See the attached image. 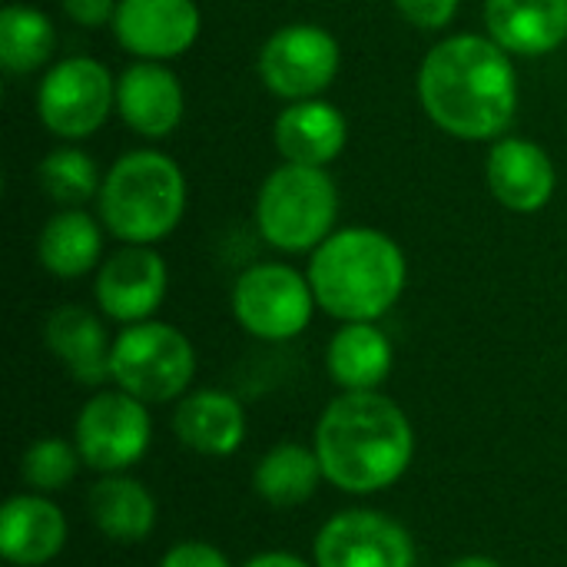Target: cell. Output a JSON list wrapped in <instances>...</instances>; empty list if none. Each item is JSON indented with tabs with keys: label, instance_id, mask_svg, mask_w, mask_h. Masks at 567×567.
<instances>
[{
	"label": "cell",
	"instance_id": "obj_1",
	"mask_svg": "<svg viewBox=\"0 0 567 567\" xmlns=\"http://www.w3.org/2000/svg\"><path fill=\"white\" fill-rule=\"evenodd\" d=\"M425 116L465 143L508 136L518 113V73L512 53L492 37L452 33L439 40L415 76Z\"/></svg>",
	"mask_w": 567,
	"mask_h": 567
},
{
	"label": "cell",
	"instance_id": "obj_2",
	"mask_svg": "<svg viewBox=\"0 0 567 567\" xmlns=\"http://www.w3.org/2000/svg\"><path fill=\"white\" fill-rule=\"evenodd\" d=\"M326 478L349 495L395 485L415 455V432L399 402L382 392H342L316 425Z\"/></svg>",
	"mask_w": 567,
	"mask_h": 567
},
{
	"label": "cell",
	"instance_id": "obj_3",
	"mask_svg": "<svg viewBox=\"0 0 567 567\" xmlns=\"http://www.w3.org/2000/svg\"><path fill=\"white\" fill-rule=\"evenodd\" d=\"M309 282L322 312L339 322H379L405 292L402 246L372 226L336 229L309 259Z\"/></svg>",
	"mask_w": 567,
	"mask_h": 567
},
{
	"label": "cell",
	"instance_id": "obj_4",
	"mask_svg": "<svg viewBox=\"0 0 567 567\" xmlns=\"http://www.w3.org/2000/svg\"><path fill=\"white\" fill-rule=\"evenodd\" d=\"M189 189L179 163L159 150H130L103 176L100 223L123 246H156L186 216Z\"/></svg>",
	"mask_w": 567,
	"mask_h": 567
},
{
	"label": "cell",
	"instance_id": "obj_5",
	"mask_svg": "<svg viewBox=\"0 0 567 567\" xmlns=\"http://www.w3.org/2000/svg\"><path fill=\"white\" fill-rule=\"evenodd\" d=\"M339 216V189L329 169L282 163L256 193L259 236L279 252H316Z\"/></svg>",
	"mask_w": 567,
	"mask_h": 567
},
{
	"label": "cell",
	"instance_id": "obj_6",
	"mask_svg": "<svg viewBox=\"0 0 567 567\" xmlns=\"http://www.w3.org/2000/svg\"><path fill=\"white\" fill-rule=\"evenodd\" d=\"M196 375L193 342L169 322H136L113 339L110 379L140 402H173Z\"/></svg>",
	"mask_w": 567,
	"mask_h": 567
},
{
	"label": "cell",
	"instance_id": "obj_7",
	"mask_svg": "<svg viewBox=\"0 0 567 567\" xmlns=\"http://www.w3.org/2000/svg\"><path fill=\"white\" fill-rule=\"evenodd\" d=\"M113 110L116 80L96 56H63L37 86V116L43 130L63 143L90 140Z\"/></svg>",
	"mask_w": 567,
	"mask_h": 567
},
{
	"label": "cell",
	"instance_id": "obj_8",
	"mask_svg": "<svg viewBox=\"0 0 567 567\" xmlns=\"http://www.w3.org/2000/svg\"><path fill=\"white\" fill-rule=\"evenodd\" d=\"M316 306L309 276L286 262H256L233 286L236 322L262 342H289L302 336Z\"/></svg>",
	"mask_w": 567,
	"mask_h": 567
},
{
	"label": "cell",
	"instance_id": "obj_9",
	"mask_svg": "<svg viewBox=\"0 0 567 567\" xmlns=\"http://www.w3.org/2000/svg\"><path fill=\"white\" fill-rule=\"evenodd\" d=\"M339 66L342 47L319 23H286L272 30L256 60L262 86L286 103L322 96L336 83Z\"/></svg>",
	"mask_w": 567,
	"mask_h": 567
},
{
	"label": "cell",
	"instance_id": "obj_10",
	"mask_svg": "<svg viewBox=\"0 0 567 567\" xmlns=\"http://www.w3.org/2000/svg\"><path fill=\"white\" fill-rule=\"evenodd\" d=\"M73 435L83 465L103 475H120L146 455L153 422L146 402L133 399L123 389H110V392H96L83 405Z\"/></svg>",
	"mask_w": 567,
	"mask_h": 567
},
{
	"label": "cell",
	"instance_id": "obj_11",
	"mask_svg": "<svg viewBox=\"0 0 567 567\" xmlns=\"http://www.w3.org/2000/svg\"><path fill=\"white\" fill-rule=\"evenodd\" d=\"M316 567H415V545L382 512H342L316 535Z\"/></svg>",
	"mask_w": 567,
	"mask_h": 567
},
{
	"label": "cell",
	"instance_id": "obj_12",
	"mask_svg": "<svg viewBox=\"0 0 567 567\" xmlns=\"http://www.w3.org/2000/svg\"><path fill=\"white\" fill-rule=\"evenodd\" d=\"M169 272L153 246H123L110 252L93 282L96 306L120 326H136L156 316L166 299Z\"/></svg>",
	"mask_w": 567,
	"mask_h": 567
},
{
	"label": "cell",
	"instance_id": "obj_13",
	"mask_svg": "<svg viewBox=\"0 0 567 567\" xmlns=\"http://www.w3.org/2000/svg\"><path fill=\"white\" fill-rule=\"evenodd\" d=\"M110 27L116 43L136 60L169 63L196 43L203 13L196 0H120Z\"/></svg>",
	"mask_w": 567,
	"mask_h": 567
},
{
	"label": "cell",
	"instance_id": "obj_14",
	"mask_svg": "<svg viewBox=\"0 0 567 567\" xmlns=\"http://www.w3.org/2000/svg\"><path fill=\"white\" fill-rule=\"evenodd\" d=\"M485 179L492 196L508 213H542L558 189V169L545 146L525 136H502L485 159Z\"/></svg>",
	"mask_w": 567,
	"mask_h": 567
},
{
	"label": "cell",
	"instance_id": "obj_15",
	"mask_svg": "<svg viewBox=\"0 0 567 567\" xmlns=\"http://www.w3.org/2000/svg\"><path fill=\"white\" fill-rule=\"evenodd\" d=\"M116 113L143 140H166L186 116L179 76L156 60H136L116 76Z\"/></svg>",
	"mask_w": 567,
	"mask_h": 567
},
{
	"label": "cell",
	"instance_id": "obj_16",
	"mask_svg": "<svg viewBox=\"0 0 567 567\" xmlns=\"http://www.w3.org/2000/svg\"><path fill=\"white\" fill-rule=\"evenodd\" d=\"M272 140L286 163L329 169V163H336L349 143V120L322 96L296 100L276 116Z\"/></svg>",
	"mask_w": 567,
	"mask_h": 567
},
{
	"label": "cell",
	"instance_id": "obj_17",
	"mask_svg": "<svg viewBox=\"0 0 567 567\" xmlns=\"http://www.w3.org/2000/svg\"><path fill=\"white\" fill-rule=\"evenodd\" d=\"M485 27L512 56H545L567 40V0H485Z\"/></svg>",
	"mask_w": 567,
	"mask_h": 567
},
{
	"label": "cell",
	"instance_id": "obj_18",
	"mask_svg": "<svg viewBox=\"0 0 567 567\" xmlns=\"http://www.w3.org/2000/svg\"><path fill=\"white\" fill-rule=\"evenodd\" d=\"M66 545V518L47 495H13L0 512V555L17 567L53 561Z\"/></svg>",
	"mask_w": 567,
	"mask_h": 567
},
{
	"label": "cell",
	"instance_id": "obj_19",
	"mask_svg": "<svg viewBox=\"0 0 567 567\" xmlns=\"http://www.w3.org/2000/svg\"><path fill=\"white\" fill-rule=\"evenodd\" d=\"M43 342L80 385H103L110 379L113 342L96 312L83 306H60L47 316Z\"/></svg>",
	"mask_w": 567,
	"mask_h": 567
},
{
	"label": "cell",
	"instance_id": "obj_20",
	"mask_svg": "<svg viewBox=\"0 0 567 567\" xmlns=\"http://www.w3.org/2000/svg\"><path fill=\"white\" fill-rule=\"evenodd\" d=\"M173 429L186 449L209 458H226L246 439V412L239 399H233L229 392L199 389L179 402L173 415Z\"/></svg>",
	"mask_w": 567,
	"mask_h": 567
},
{
	"label": "cell",
	"instance_id": "obj_21",
	"mask_svg": "<svg viewBox=\"0 0 567 567\" xmlns=\"http://www.w3.org/2000/svg\"><path fill=\"white\" fill-rule=\"evenodd\" d=\"M326 365L342 392H379L392 375L395 349L375 322H342L326 349Z\"/></svg>",
	"mask_w": 567,
	"mask_h": 567
},
{
	"label": "cell",
	"instance_id": "obj_22",
	"mask_svg": "<svg viewBox=\"0 0 567 567\" xmlns=\"http://www.w3.org/2000/svg\"><path fill=\"white\" fill-rule=\"evenodd\" d=\"M37 259L56 279H80L103 262V223L90 213L60 209L37 236Z\"/></svg>",
	"mask_w": 567,
	"mask_h": 567
},
{
	"label": "cell",
	"instance_id": "obj_23",
	"mask_svg": "<svg viewBox=\"0 0 567 567\" xmlns=\"http://www.w3.org/2000/svg\"><path fill=\"white\" fill-rule=\"evenodd\" d=\"M90 518L100 535L116 545L143 542L156 525V502L150 488L130 475H106L90 488Z\"/></svg>",
	"mask_w": 567,
	"mask_h": 567
},
{
	"label": "cell",
	"instance_id": "obj_24",
	"mask_svg": "<svg viewBox=\"0 0 567 567\" xmlns=\"http://www.w3.org/2000/svg\"><path fill=\"white\" fill-rule=\"evenodd\" d=\"M322 478L326 472L316 449H306L299 442H282L259 458L252 488L272 508H299L316 495Z\"/></svg>",
	"mask_w": 567,
	"mask_h": 567
},
{
	"label": "cell",
	"instance_id": "obj_25",
	"mask_svg": "<svg viewBox=\"0 0 567 567\" xmlns=\"http://www.w3.org/2000/svg\"><path fill=\"white\" fill-rule=\"evenodd\" d=\"M56 50L53 20L30 3H7L0 10V66L7 73H33L50 63Z\"/></svg>",
	"mask_w": 567,
	"mask_h": 567
},
{
	"label": "cell",
	"instance_id": "obj_26",
	"mask_svg": "<svg viewBox=\"0 0 567 567\" xmlns=\"http://www.w3.org/2000/svg\"><path fill=\"white\" fill-rule=\"evenodd\" d=\"M37 179L47 199L60 203L63 209H76L90 199L100 196L103 176L93 163L90 153H83L80 146H60L53 153H47L37 166Z\"/></svg>",
	"mask_w": 567,
	"mask_h": 567
},
{
	"label": "cell",
	"instance_id": "obj_27",
	"mask_svg": "<svg viewBox=\"0 0 567 567\" xmlns=\"http://www.w3.org/2000/svg\"><path fill=\"white\" fill-rule=\"evenodd\" d=\"M80 449L76 442H63V439H37L27 452H23V462H20V475L23 482L37 492V495H50V492H60L66 488L76 472H80Z\"/></svg>",
	"mask_w": 567,
	"mask_h": 567
},
{
	"label": "cell",
	"instance_id": "obj_28",
	"mask_svg": "<svg viewBox=\"0 0 567 567\" xmlns=\"http://www.w3.org/2000/svg\"><path fill=\"white\" fill-rule=\"evenodd\" d=\"M395 10L402 13V20H409L415 30H445L455 13H458V3L462 0H392Z\"/></svg>",
	"mask_w": 567,
	"mask_h": 567
},
{
	"label": "cell",
	"instance_id": "obj_29",
	"mask_svg": "<svg viewBox=\"0 0 567 567\" xmlns=\"http://www.w3.org/2000/svg\"><path fill=\"white\" fill-rule=\"evenodd\" d=\"M159 567H229V561L219 548L206 542H179L163 555Z\"/></svg>",
	"mask_w": 567,
	"mask_h": 567
},
{
	"label": "cell",
	"instance_id": "obj_30",
	"mask_svg": "<svg viewBox=\"0 0 567 567\" xmlns=\"http://www.w3.org/2000/svg\"><path fill=\"white\" fill-rule=\"evenodd\" d=\"M116 3L120 0H60L66 20L76 27H86V30H100V27L113 23Z\"/></svg>",
	"mask_w": 567,
	"mask_h": 567
},
{
	"label": "cell",
	"instance_id": "obj_31",
	"mask_svg": "<svg viewBox=\"0 0 567 567\" xmlns=\"http://www.w3.org/2000/svg\"><path fill=\"white\" fill-rule=\"evenodd\" d=\"M246 567H309L302 558L296 555H286V551H266V555H256Z\"/></svg>",
	"mask_w": 567,
	"mask_h": 567
},
{
	"label": "cell",
	"instance_id": "obj_32",
	"mask_svg": "<svg viewBox=\"0 0 567 567\" xmlns=\"http://www.w3.org/2000/svg\"><path fill=\"white\" fill-rule=\"evenodd\" d=\"M452 567H502V565H498V561H492V558L472 555V558H462V561H455Z\"/></svg>",
	"mask_w": 567,
	"mask_h": 567
}]
</instances>
